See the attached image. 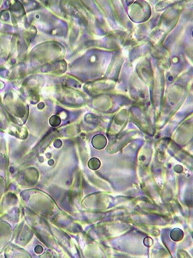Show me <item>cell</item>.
<instances>
[{
	"mask_svg": "<svg viewBox=\"0 0 193 258\" xmlns=\"http://www.w3.org/2000/svg\"><path fill=\"white\" fill-rule=\"evenodd\" d=\"M184 236L183 231L179 228H175L170 232V237L173 241L179 242L181 241Z\"/></svg>",
	"mask_w": 193,
	"mask_h": 258,
	"instance_id": "6da1fadb",
	"label": "cell"
},
{
	"mask_svg": "<svg viewBox=\"0 0 193 258\" xmlns=\"http://www.w3.org/2000/svg\"><path fill=\"white\" fill-rule=\"evenodd\" d=\"M145 240H146V241H147V244H145V245L146 247H150L152 245V244L153 243H151V242H153V241H151V240H153L151 239V238H149V237H146L145 239Z\"/></svg>",
	"mask_w": 193,
	"mask_h": 258,
	"instance_id": "277c9868",
	"label": "cell"
},
{
	"mask_svg": "<svg viewBox=\"0 0 193 258\" xmlns=\"http://www.w3.org/2000/svg\"><path fill=\"white\" fill-rule=\"evenodd\" d=\"M61 120L59 116L54 115L50 118L49 123L50 125L53 126H57L60 123Z\"/></svg>",
	"mask_w": 193,
	"mask_h": 258,
	"instance_id": "3957f363",
	"label": "cell"
},
{
	"mask_svg": "<svg viewBox=\"0 0 193 258\" xmlns=\"http://www.w3.org/2000/svg\"><path fill=\"white\" fill-rule=\"evenodd\" d=\"M100 162L99 159L96 158H93L90 159L89 162V166L91 169L96 170L100 168Z\"/></svg>",
	"mask_w": 193,
	"mask_h": 258,
	"instance_id": "7a4b0ae2",
	"label": "cell"
}]
</instances>
